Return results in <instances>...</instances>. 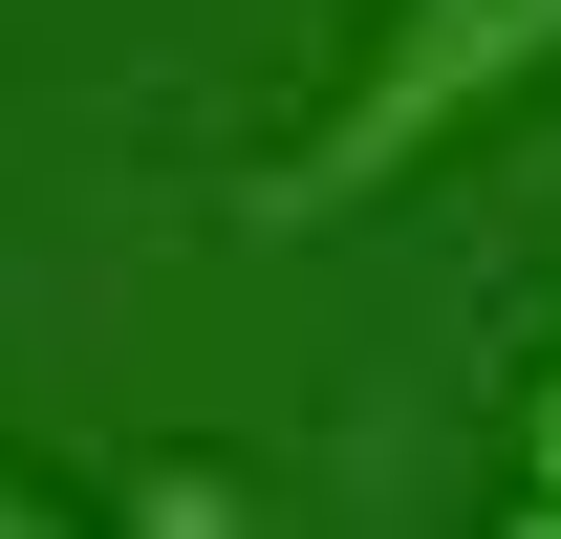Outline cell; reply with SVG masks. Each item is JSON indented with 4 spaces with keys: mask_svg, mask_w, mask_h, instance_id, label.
<instances>
[{
    "mask_svg": "<svg viewBox=\"0 0 561 539\" xmlns=\"http://www.w3.org/2000/svg\"><path fill=\"white\" fill-rule=\"evenodd\" d=\"M518 496L561 518V367H540V410H518Z\"/></svg>",
    "mask_w": 561,
    "mask_h": 539,
    "instance_id": "obj_2",
    "label": "cell"
},
{
    "mask_svg": "<svg viewBox=\"0 0 561 539\" xmlns=\"http://www.w3.org/2000/svg\"><path fill=\"white\" fill-rule=\"evenodd\" d=\"M22 518H44V496H22V474H0V539H22Z\"/></svg>",
    "mask_w": 561,
    "mask_h": 539,
    "instance_id": "obj_3",
    "label": "cell"
},
{
    "mask_svg": "<svg viewBox=\"0 0 561 539\" xmlns=\"http://www.w3.org/2000/svg\"><path fill=\"white\" fill-rule=\"evenodd\" d=\"M540 66H561V0H389V22H367V66H346V108L280 151L238 216H260V238H324V216H367L389 173H432L454 130H496Z\"/></svg>",
    "mask_w": 561,
    "mask_h": 539,
    "instance_id": "obj_1",
    "label": "cell"
}]
</instances>
